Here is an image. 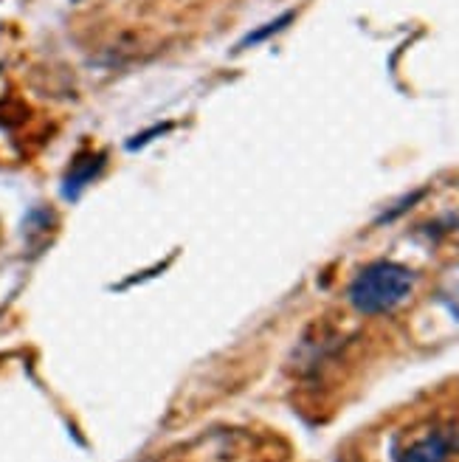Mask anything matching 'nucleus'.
Masks as SVG:
<instances>
[{"instance_id":"1","label":"nucleus","mask_w":459,"mask_h":462,"mask_svg":"<svg viewBox=\"0 0 459 462\" xmlns=\"http://www.w3.org/2000/svg\"><path fill=\"white\" fill-rule=\"evenodd\" d=\"M418 285V276L411 268L400 263H372L355 273V280L350 282V305L363 313V316H381L395 310L411 296Z\"/></svg>"},{"instance_id":"2","label":"nucleus","mask_w":459,"mask_h":462,"mask_svg":"<svg viewBox=\"0 0 459 462\" xmlns=\"http://www.w3.org/2000/svg\"><path fill=\"white\" fill-rule=\"evenodd\" d=\"M459 451V429L445 426V429H434L420 440L409 443L398 462H451Z\"/></svg>"}]
</instances>
